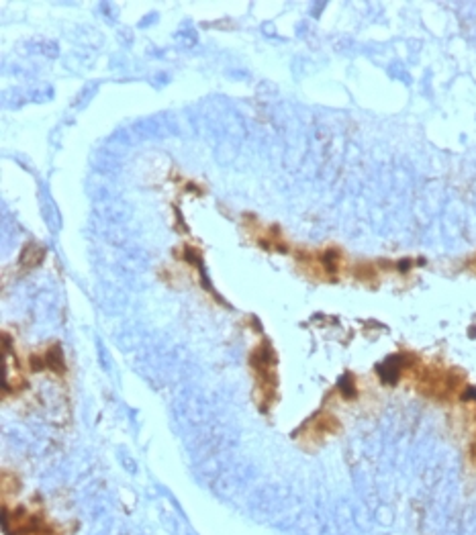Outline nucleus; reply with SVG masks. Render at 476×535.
I'll list each match as a JSON object with an SVG mask.
<instances>
[{"label":"nucleus","instance_id":"3","mask_svg":"<svg viewBox=\"0 0 476 535\" xmlns=\"http://www.w3.org/2000/svg\"><path fill=\"white\" fill-rule=\"evenodd\" d=\"M43 258H45L43 248H39V245H35V243H29V245H25L23 254H20V266L23 268H35V266L41 264Z\"/></svg>","mask_w":476,"mask_h":535},{"label":"nucleus","instance_id":"2","mask_svg":"<svg viewBox=\"0 0 476 535\" xmlns=\"http://www.w3.org/2000/svg\"><path fill=\"white\" fill-rule=\"evenodd\" d=\"M460 386V378L454 372H446L440 368H425L419 374V390L423 394L436 396V398H448Z\"/></svg>","mask_w":476,"mask_h":535},{"label":"nucleus","instance_id":"1","mask_svg":"<svg viewBox=\"0 0 476 535\" xmlns=\"http://www.w3.org/2000/svg\"><path fill=\"white\" fill-rule=\"evenodd\" d=\"M276 353L270 347L268 341H264L259 347H255V351L251 353V366L255 370V382H257V390H259V405L262 409H268L270 403L274 400L276 394Z\"/></svg>","mask_w":476,"mask_h":535}]
</instances>
